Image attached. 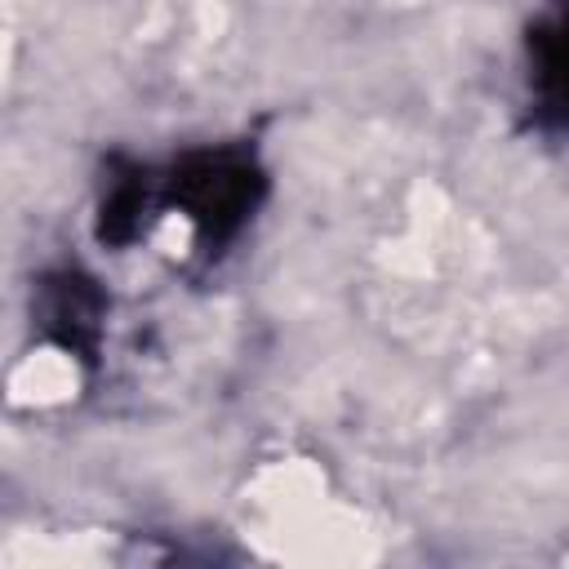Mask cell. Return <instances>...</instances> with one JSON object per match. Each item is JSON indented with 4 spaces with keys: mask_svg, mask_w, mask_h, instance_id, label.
Segmentation results:
<instances>
[{
    "mask_svg": "<svg viewBox=\"0 0 569 569\" xmlns=\"http://www.w3.org/2000/svg\"><path fill=\"white\" fill-rule=\"evenodd\" d=\"M173 196L191 222H200L209 236H227L253 209L258 173L236 151H200L173 173Z\"/></svg>",
    "mask_w": 569,
    "mask_h": 569,
    "instance_id": "cell-1",
    "label": "cell"
},
{
    "mask_svg": "<svg viewBox=\"0 0 569 569\" xmlns=\"http://www.w3.org/2000/svg\"><path fill=\"white\" fill-rule=\"evenodd\" d=\"M98 316H102V298L84 276H58L44 280V302H40V320L49 333H58L67 347H89L98 333Z\"/></svg>",
    "mask_w": 569,
    "mask_h": 569,
    "instance_id": "cell-2",
    "label": "cell"
},
{
    "mask_svg": "<svg viewBox=\"0 0 569 569\" xmlns=\"http://www.w3.org/2000/svg\"><path fill=\"white\" fill-rule=\"evenodd\" d=\"M533 80L542 93V107L560 111L569 120V13H556L533 36Z\"/></svg>",
    "mask_w": 569,
    "mask_h": 569,
    "instance_id": "cell-3",
    "label": "cell"
}]
</instances>
